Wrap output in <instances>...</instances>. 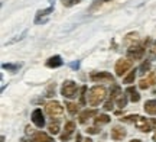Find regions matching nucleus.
<instances>
[{
	"mask_svg": "<svg viewBox=\"0 0 156 142\" xmlns=\"http://www.w3.org/2000/svg\"><path fill=\"white\" fill-rule=\"evenodd\" d=\"M106 94H107V90L103 87V86H94L91 87L88 91V104L93 106V107H97L104 99H106Z\"/></svg>",
	"mask_w": 156,
	"mask_h": 142,
	"instance_id": "f257e3e1",
	"label": "nucleus"
},
{
	"mask_svg": "<svg viewBox=\"0 0 156 142\" xmlns=\"http://www.w3.org/2000/svg\"><path fill=\"white\" fill-rule=\"evenodd\" d=\"M77 93H78V87L73 80H67V81L62 84L61 94L65 97V99H74V97H77Z\"/></svg>",
	"mask_w": 156,
	"mask_h": 142,
	"instance_id": "f03ea898",
	"label": "nucleus"
},
{
	"mask_svg": "<svg viewBox=\"0 0 156 142\" xmlns=\"http://www.w3.org/2000/svg\"><path fill=\"white\" fill-rule=\"evenodd\" d=\"M130 68H132V60H129V58H120V60H117L116 65H114V71H116L117 77H123Z\"/></svg>",
	"mask_w": 156,
	"mask_h": 142,
	"instance_id": "7ed1b4c3",
	"label": "nucleus"
},
{
	"mask_svg": "<svg viewBox=\"0 0 156 142\" xmlns=\"http://www.w3.org/2000/svg\"><path fill=\"white\" fill-rule=\"evenodd\" d=\"M45 110H46V113L49 115L52 119H54V118H58V116H61V115L64 113V107H62V104L59 102H56V100H52V102L46 103Z\"/></svg>",
	"mask_w": 156,
	"mask_h": 142,
	"instance_id": "20e7f679",
	"label": "nucleus"
},
{
	"mask_svg": "<svg viewBox=\"0 0 156 142\" xmlns=\"http://www.w3.org/2000/svg\"><path fill=\"white\" fill-rule=\"evenodd\" d=\"M54 2L55 0H51V6L46 7L44 10H38L36 12V16H35V25H41V23H45L48 20V17L51 16V13L54 12Z\"/></svg>",
	"mask_w": 156,
	"mask_h": 142,
	"instance_id": "39448f33",
	"label": "nucleus"
},
{
	"mask_svg": "<svg viewBox=\"0 0 156 142\" xmlns=\"http://www.w3.org/2000/svg\"><path fill=\"white\" fill-rule=\"evenodd\" d=\"M90 80L94 81V83H103V81L113 83V81H114V77H113L110 73H107V71H97V73L90 74Z\"/></svg>",
	"mask_w": 156,
	"mask_h": 142,
	"instance_id": "423d86ee",
	"label": "nucleus"
},
{
	"mask_svg": "<svg viewBox=\"0 0 156 142\" xmlns=\"http://www.w3.org/2000/svg\"><path fill=\"white\" fill-rule=\"evenodd\" d=\"M145 54V46L143 45H132L127 49L129 60H140Z\"/></svg>",
	"mask_w": 156,
	"mask_h": 142,
	"instance_id": "0eeeda50",
	"label": "nucleus"
},
{
	"mask_svg": "<svg viewBox=\"0 0 156 142\" xmlns=\"http://www.w3.org/2000/svg\"><path fill=\"white\" fill-rule=\"evenodd\" d=\"M134 125L137 126V129H139V131L145 132V133L153 129V128H152V126H153L152 125V120H147L146 118H142V116L137 118V120H136V123H134Z\"/></svg>",
	"mask_w": 156,
	"mask_h": 142,
	"instance_id": "6e6552de",
	"label": "nucleus"
},
{
	"mask_svg": "<svg viewBox=\"0 0 156 142\" xmlns=\"http://www.w3.org/2000/svg\"><path fill=\"white\" fill-rule=\"evenodd\" d=\"M32 122H34L35 126L38 128H44L45 126V118H44V113L41 109H35L32 112Z\"/></svg>",
	"mask_w": 156,
	"mask_h": 142,
	"instance_id": "1a4fd4ad",
	"label": "nucleus"
},
{
	"mask_svg": "<svg viewBox=\"0 0 156 142\" xmlns=\"http://www.w3.org/2000/svg\"><path fill=\"white\" fill-rule=\"evenodd\" d=\"M156 84V74L155 73H149V75L146 77V78H142L139 83V87L142 90H146V89H149L151 86H155Z\"/></svg>",
	"mask_w": 156,
	"mask_h": 142,
	"instance_id": "9d476101",
	"label": "nucleus"
},
{
	"mask_svg": "<svg viewBox=\"0 0 156 142\" xmlns=\"http://www.w3.org/2000/svg\"><path fill=\"white\" fill-rule=\"evenodd\" d=\"M126 135H127V132H126V129L122 128V126H114L112 129V132H110V137H112V139H114V141H122Z\"/></svg>",
	"mask_w": 156,
	"mask_h": 142,
	"instance_id": "9b49d317",
	"label": "nucleus"
},
{
	"mask_svg": "<svg viewBox=\"0 0 156 142\" xmlns=\"http://www.w3.org/2000/svg\"><path fill=\"white\" fill-rule=\"evenodd\" d=\"M74 129H75V123L74 122H67L65 123V131H64V133L61 135V141H68L69 139V137H71V133L74 132Z\"/></svg>",
	"mask_w": 156,
	"mask_h": 142,
	"instance_id": "f8f14e48",
	"label": "nucleus"
},
{
	"mask_svg": "<svg viewBox=\"0 0 156 142\" xmlns=\"http://www.w3.org/2000/svg\"><path fill=\"white\" fill-rule=\"evenodd\" d=\"M32 142H54V138L45 132H36L32 138Z\"/></svg>",
	"mask_w": 156,
	"mask_h": 142,
	"instance_id": "ddd939ff",
	"label": "nucleus"
},
{
	"mask_svg": "<svg viewBox=\"0 0 156 142\" xmlns=\"http://www.w3.org/2000/svg\"><path fill=\"white\" fill-rule=\"evenodd\" d=\"M64 61L61 60L59 55H54V57H51L48 61H46V67H49V68H58V67H61Z\"/></svg>",
	"mask_w": 156,
	"mask_h": 142,
	"instance_id": "4468645a",
	"label": "nucleus"
},
{
	"mask_svg": "<svg viewBox=\"0 0 156 142\" xmlns=\"http://www.w3.org/2000/svg\"><path fill=\"white\" fill-rule=\"evenodd\" d=\"M94 115H97V110H94V109H85L84 112H81L80 113V123H85L87 120L91 118V116H94Z\"/></svg>",
	"mask_w": 156,
	"mask_h": 142,
	"instance_id": "2eb2a0df",
	"label": "nucleus"
},
{
	"mask_svg": "<svg viewBox=\"0 0 156 142\" xmlns=\"http://www.w3.org/2000/svg\"><path fill=\"white\" fill-rule=\"evenodd\" d=\"M145 112L152 116H156V100H147L145 103Z\"/></svg>",
	"mask_w": 156,
	"mask_h": 142,
	"instance_id": "dca6fc26",
	"label": "nucleus"
},
{
	"mask_svg": "<svg viewBox=\"0 0 156 142\" xmlns=\"http://www.w3.org/2000/svg\"><path fill=\"white\" fill-rule=\"evenodd\" d=\"M122 94H123V93H122L120 86H117V84L113 86L112 91H110V99H112V100H116V99H119V97L122 96Z\"/></svg>",
	"mask_w": 156,
	"mask_h": 142,
	"instance_id": "f3484780",
	"label": "nucleus"
},
{
	"mask_svg": "<svg viewBox=\"0 0 156 142\" xmlns=\"http://www.w3.org/2000/svg\"><path fill=\"white\" fill-rule=\"evenodd\" d=\"M126 91H127L129 94H130V100H132L133 103H137L140 100V94L136 90H134V87H129Z\"/></svg>",
	"mask_w": 156,
	"mask_h": 142,
	"instance_id": "a211bd4d",
	"label": "nucleus"
},
{
	"mask_svg": "<svg viewBox=\"0 0 156 142\" xmlns=\"http://www.w3.org/2000/svg\"><path fill=\"white\" fill-rule=\"evenodd\" d=\"M108 122H110V116H107V115H98L95 118V125H106Z\"/></svg>",
	"mask_w": 156,
	"mask_h": 142,
	"instance_id": "6ab92c4d",
	"label": "nucleus"
},
{
	"mask_svg": "<svg viewBox=\"0 0 156 142\" xmlns=\"http://www.w3.org/2000/svg\"><path fill=\"white\" fill-rule=\"evenodd\" d=\"M134 78H136V70L130 71V73L123 78V83H124V84H132V83H134Z\"/></svg>",
	"mask_w": 156,
	"mask_h": 142,
	"instance_id": "aec40b11",
	"label": "nucleus"
},
{
	"mask_svg": "<svg viewBox=\"0 0 156 142\" xmlns=\"http://www.w3.org/2000/svg\"><path fill=\"white\" fill-rule=\"evenodd\" d=\"M65 107H67V110L68 112H69V113L71 115H77V112H78V106L77 104H75V103H67V104H65Z\"/></svg>",
	"mask_w": 156,
	"mask_h": 142,
	"instance_id": "412c9836",
	"label": "nucleus"
},
{
	"mask_svg": "<svg viewBox=\"0 0 156 142\" xmlns=\"http://www.w3.org/2000/svg\"><path fill=\"white\" fill-rule=\"evenodd\" d=\"M2 68L9 70V71H17V70L20 68V64H3Z\"/></svg>",
	"mask_w": 156,
	"mask_h": 142,
	"instance_id": "4be33fe9",
	"label": "nucleus"
},
{
	"mask_svg": "<svg viewBox=\"0 0 156 142\" xmlns=\"http://www.w3.org/2000/svg\"><path fill=\"white\" fill-rule=\"evenodd\" d=\"M116 103L119 107H124L126 104H127V97H126V94H122V96L119 97V99H116Z\"/></svg>",
	"mask_w": 156,
	"mask_h": 142,
	"instance_id": "5701e85b",
	"label": "nucleus"
},
{
	"mask_svg": "<svg viewBox=\"0 0 156 142\" xmlns=\"http://www.w3.org/2000/svg\"><path fill=\"white\" fill-rule=\"evenodd\" d=\"M108 2H113V0H95L94 3L91 5L90 10H94V9H97V7H101L103 5H106V3H108Z\"/></svg>",
	"mask_w": 156,
	"mask_h": 142,
	"instance_id": "b1692460",
	"label": "nucleus"
},
{
	"mask_svg": "<svg viewBox=\"0 0 156 142\" xmlns=\"http://www.w3.org/2000/svg\"><path fill=\"white\" fill-rule=\"evenodd\" d=\"M48 131H49V133H52V135H56L58 132H59V125H58V122H52L49 126H48Z\"/></svg>",
	"mask_w": 156,
	"mask_h": 142,
	"instance_id": "393cba45",
	"label": "nucleus"
},
{
	"mask_svg": "<svg viewBox=\"0 0 156 142\" xmlns=\"http://www.w3.org/2000/svg\"><path fill=\"white\" fill-rule=\"evenodd\" d=\"M62 5L65 6V7H71V6L77 5V3H80V2H83V0H61Z\"/></svg>",
	"mask_w": 156,
	"mask_h": 142,
	"instance_id": "a878e982",
	"label": "nucleus"
},
{
	"mask_svg": "<svg viewBox=\"0 0 156 142\" xmlns=\"http://www.w3.org/2000/svg\"><path fill=\"white\" fill-rule=\"evenodd\" d=\"M85 93H87V87L83 86L81 87V96H80V104H85Z\"/></svg>",
	"mask_w": 156,
	"mask_h": 142,
	"instance_id": "bb28decb",
	"label": "nucleus"
},
{
	"mask_svg": "<svg viewBox=\"0 0 156 142\" xmlns=\"http://www.w3.org/2000/svg\"><path fill=\"white\" fill-rule=\"evenodd\" d=\"M151 70V63L149 61H146V63L142 64V67H140V71L142 73H146V71H149Z\"/></svg>",
	"mask_w": 156,
	"mask_h": 142,
	"instance_id": "cd10ccee",
	"label": "nucleus"
},
{
	"mask_svg": "<svg viewBox=\"0 0 156 142\" xmlns=\"http://www.w3.org/2000/svg\"><path fill=\"white\" fill-rule=\"evenodd\" d=\"M85 131H87V133H93V135H95V133H100L101 129H98L97 126H91V128L85 129Z\"/></svg>",
	"mask_w": 156,
	"mask_h": 142,
	"instance_id": "c85d7f7f",
	"label": "nucleus"
},
{
	"mask_svg": "<svg viewBox=\"0 0 156 142\" xmlns=\"http://www.w3.org/2000/svg\"><path fill=\"white\" fill-rule=\"evenodd\" d=\"M113 107H114V103H113V100L110 99V100L106 102V104H104V110H113Z\"/></svg>",
	"mask_w": 156,
	"mask_h": 142,
	"instance_id": "c756f323",
	"label": "nucleus"
},
{
	"mask_svg": "<svg viewBox=\"0 0 156 142\" xmlns=\"http://www.w3.org/2000/svg\"><path fill=\"white\" fill-rule=\"evenodd\" d=\"M151 54H152V57H156V42H155V44H153V46H152Z\"/></svg>",
	"mask_w": 156,
	"mask_h": 142,
	"instance_id": "7c9ffc66",
	"label": "nucleus"
},
{
	"mask_svg": "<svg viewBox=\"0 0 156 142\" xmlns=\"http://www.w3.org/2000/svg\"><path fill=\"white\" fill-rule=\"evenodd\" d=\"M71 67H73V68H78V67H80V64L78 63H71Z\"/></svg>",
	"mask_w": 156,
	"mask_h": 142,
	"instance_id": "2f4dec72",
	"label": "nucleus"
},
{
	"mask_svg": "<svg viewBox=\"0 0 156 142\" xmlns=\"http://www.w3.org/2000/svg\"><path fill=\"white\" fill-rule=\"evenodd\" d=\"M77 142H81V135L80 133H77Z\"/></svg>",
	"mask_w": 156,
	"mask_h": 142,
	"instance_id": "473e14b6",
	"label": "nucleus"
},
{
	"mask_svg": "<svg viewBox=\"0 0 156 142\" xmlns=\"http://www.w3.org/2000/svg\"><path fill=\"white\" fill-rule=\"evenodd\" d=\"M84 142H93V139H90V138H87V139H84Z\"/></svg>",
	"mask_w": 156,
	"mask_h": 142,
	"instance_id": "72a5a7b5",
	"label": "nucleus"
},
{
	"mask_svg": "<svg viewBox=\"0 0 156 142\" xmlns=\"http://www.w3.org/2000/svg\"><path fill=\"white\" fill-rule=\"evenodd\" d=\"M130 142H142L140 139H133V141H130Z\"/></svg>",
	"mask_w": 156,
	"mask_h": 142,
	"instance_id": "f704fd0d",
	"label": "nucleus"
},
{
	"mask_svg": "<svg viewBox=\"0 0 156 142\" xmlns=\"http://www.w3.org/2000/svg\"><path fill=\"white\" fill-rule=\"evenodd\" d=\"M153 141L156 142V132H155V133H153Z\"/></svg>",
	"mask_w": 156,
	"mask_h": 142,
	"instance_id": "c9c22d12",
	"label": "nucleus"
}]
</instances>
